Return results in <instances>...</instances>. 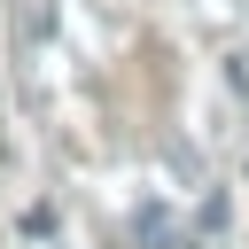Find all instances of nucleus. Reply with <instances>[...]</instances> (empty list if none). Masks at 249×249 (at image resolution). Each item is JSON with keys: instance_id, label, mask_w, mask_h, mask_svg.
<instances>
[{"instance_id": "nucleus-1", "label": "nucleus", "mask_w": 249, "mask_h": 249, "mask_svg": "<svg viewBox=\"0 0 249 249\" xmlns=\"http://www.w3.org/2000/svg\"><path fill=\"white\" fill-rule=\"evenodd\" d=\"M132 233H140L148 249H195V241L171 226V210H163V202H140V210H132Z\"/></svg>"}]
</instances>
